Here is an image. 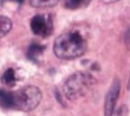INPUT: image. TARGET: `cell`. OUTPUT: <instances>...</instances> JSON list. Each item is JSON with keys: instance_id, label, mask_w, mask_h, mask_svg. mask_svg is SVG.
<instances>
[{"instance_id": "7a4b0ae2", "label": "cell", "mask_w": 130, "mask_h": 116, "mask_svg": "<svg viewBox=\"0 0 130 116\" xmlns=\"http://www.w3.org/2000/svg\"><path fill=\"white\" fill-rule=\"evenodd\" d=\"M95 83V78L90 73L77 72L66 80L63 86V93L68 100H78L86 96Z\"/></svg>"}, {"instance_id": "6da1fadb", "label": "cell", "mask_w": 130, "mask_h": 116, "mask_svg": "<svg viewBox=\"0 0 130 116\" xmlns=\"http://www.w3.org/2000/svg\"><path fill=\"white\" fill-rule=\"evenodd\" d=\"M87 45L80 32L70 31L61 34L55 39L53 50L61 59H74L81 57L87 51Z\"/></svg>"}, {"instance_id": "4fadbf2b", "label": "cell", "mask_w": 130, "mask_h": 116, "mask_svg": "<svg viewBox=\"0 0 130 116\" xmlns=\"http://www.w3.org/2000/svg\"><path fill=\"white\" fill-rule=\"evenodd\" d=\"M4 1H14V2H17L19 5H21V4H22L23 3V1L24 0H2V2H4Z\"/></svg>"}, {"instance_id": "ba28073f", "label": "cell", "mask_w": 130, "mask_h": 116, "mask_svg": "<svg viewBox=\"0 0 130 116\" xmlns=\"http://www.w3.org/2000/svg\"><path fill=\"white\" fill-rule=\"evenodd\" d=\"M17 77H16V73L14 69L12 68H8V70H6L3 74L1 75V82L4 85L7 86H13L16 84Z\"/></svg>"}, {"instance_id": "277c9868", "label": "cell", "mask_w": 130, "mask_h": 116, "mask_svg": "<svg viewBox=\"0 0 130 116\" xmlns=\"http://www.w3.org/2000/svg\"><path fill=\"white\" fill-rule=\"evenodd\" d=\"M31 29L35 35L41 37H47L53 31L51 16L46 14H37L31 21Z\"/></svg>"}, {"instance_id": "9c48e42d", "label": "cell", "mask_w": 130, "mask_h": 116, "mask_svg": "<svg viewBox=\"0 0 130 116\" xmlns=\"http://www.w3.org/2000/svg\"><path fill=\"white\" fill-rule=\"evenodd\" d=\"M12 27L11 21L8 17L0 15V38L8 35Z\"/></svg>"}, {"instance_id": "8fae6325", "label": "cell", "mask_w": 130, "mask_h": 116, "mask_svg": "<svg viewBox=\"0 0 130 116\" xmlns=\"http://www.w3.org/2000/svg\"><path fill=\"white\" fill-rule=\"evenodd\" d=\"M87 3V0H64L65 8L69 9H77Z\"/></svg>"}, {"instance_id": "5b68a950", "label": "cell", "mask_w": 130, "mask_h": 116, "mask_svg": "<svg viewBox=\"0 0 130 116\" xmlns=\"http://www.w3.org/2000/svg\"><path fill=\"white\" fill-rule=\"evenodd\" d=\"M120 89H121L120 81L118 79H115L106 95L105 103H104V116H112L116 106V101L119 97Z\"/></svg>"}, {"instance_id": "7c38bea8", "label": "cell", "mask_w": 130, "mask_h": 116, "mask_svg": "<svg viewBox=\"0 0 130 116\" xmlns=\"http://www.w3.org/2000/svg\"><path fill=\"white\" fill-rule=\"evenodd\" d=\"M100 1L103 3H105V4H110V3L117 2V1H120V0H100Z\"/></svg>"}, {"instance_id": "30bf717a", "label": "cell", "mask_w": 130, "mask_h": 116, "mask_svg": "<svg viewBox=\"0 0 130 116\" xmlns=\"http://www.w3.org/2000/svg\"><path fill=\"white\" fill-rule=\"evenodd\" d=\"M60 0H30L32 7L37 8H45L54 7Z\"/></svg>"}, {"instance_id": "8992f818", "label": "cell", "mask_w": 130, "mask_h": 116, "mask_svg": "<svg viewBox=\"0 0 130 116\" xmlns=\"http://www.w3.org/2000/svg\"><path fill=\"white\" fill-rule=\"evenodd\" d=\"M44 48H45V47H44L42 45H40V44H36V43L31 44L27 50L28 59H31V60L34 62H36L38 58L43 54Z\"/></svg>"}, {"instance_id": "3957f363", "label": "cell", "mask_w": 130, "mask_h": 116, "mask_svg": "<svg viewBox=\"0 0 130 116\" xmlns=\"http://www.w3.org/2000/svg\"><path fill=\"white\" fill-rule=\"evenodd\" d=\"M14 94V108L31 111L37 108L42 100L40 89L35 86H26Z\"/></svg>"}, {"instance_id": "52a82bcc", "label": "cell", "mask_w": 130, "mask_h": 116, "mask_svg": "<svg viewBox=\"0 0 130 116\" xmlns=\"http://www.w3.org/2000/svg\"><path fill=\"white\" fill-rule=\"evenodd\" d=\"M0 104L4 108H14V94L7 90H0Z\"/></svg>"}]
</instances>
